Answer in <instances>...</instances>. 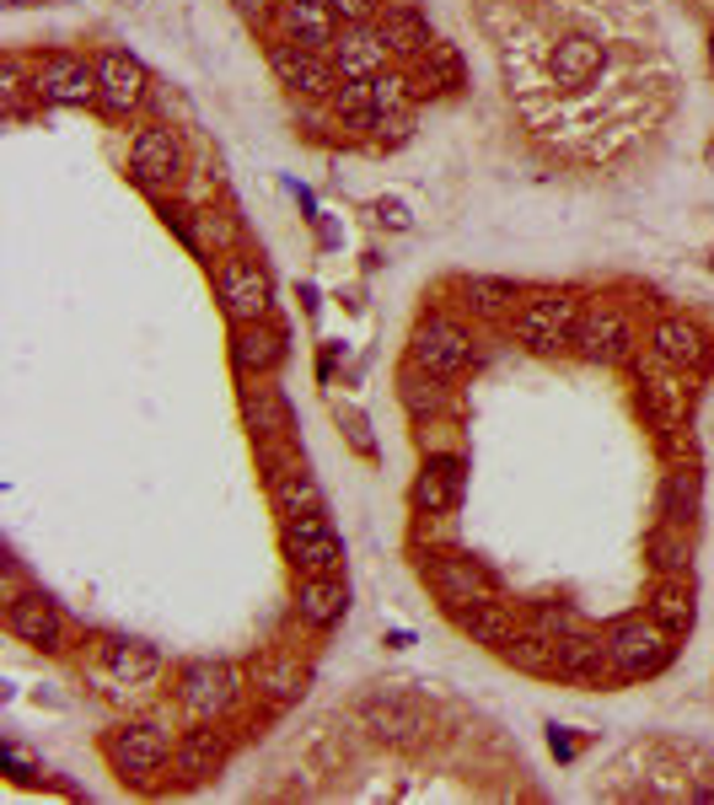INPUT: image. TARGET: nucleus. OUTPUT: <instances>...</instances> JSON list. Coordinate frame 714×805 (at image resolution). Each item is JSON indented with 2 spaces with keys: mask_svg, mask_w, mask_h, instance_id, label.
<instances>
[{
  "mask_svg": "<svg viewBox=\"0 0 714 805\" xmlns=\"http://www.w3.org/2000/svg\"><path fill=\"white\" fill-rule=\"evenodd\" d=\"M581 296L575 291H532L521 296V307L511 311L516 344L532 355H559L575 344V322H581Z\"/></svg>",
  "mask_w": 714,
  "mask_h": 805,
  "instance_id": "f257e3e1",
  "label": "nucleus"
},
{
  "mask_svg": "<svg viewBox=\"0 0 714 805\" xmlns=\"http://www.w3.org/2000/svg\"><path fill=\"white\" fill-rule=\"evenodd\" d=\"M607 661H612V677L618 682H640V677H655V672H666L671 666V655H677V634L671 628H661V623L650 618V613H634V618H618L607 634Z\"/></svg>",
  "mask_w": 714,
  "mask_h": 805,
  "instance_id": "f03ea898",
  "label": "nucleus"
},
{
  "mask_svg": "<svg viewBox=\"0 0 714 805\" xmlns=\"http://www.w3.org/2000/svg\"><path fill=\"white\" fill-rule=\"evenodd\" d=\"M103 757H108V768L134 784V790H151L167 768H172V742H167V731L162 725H151V720H134V725H119V731H108L103 736Z\"/></svg>",
  "mask_w": 714,
  "mask_h": 805,
  "instance_id": "7ed1b4c3",
  "label": "nucleus"
},
{
  "mask_svg": "<svg viewBox=\"0 0 714 805\" xmlns=\"http://www.w3.org/2000/svg\"><path fill=\"white\" fill-rule=\"evenodd\" d=\"M473 355H478V339H473V328H462L456 317L447 311H430V317H419L414 322V333H408V360L419 366V371L441 376V381H452L473 366Z\"/></svg>",
  "mask_w": 714,
  "mask_h": 805,
  "instance_id": "20e7f679",
  "label": "nucleus"
},
{
  "mask_svg": "<svg viewBox=\"0 0 714 805\" xmlns=\"http://www.w3.org/2000/svg\"><path fill=\"white\" fill-rule=\"evenodd\" d=\"M215 301H221L231 328L237 322H263L269 307H274V280H269V269H263L259 258L231 248L215 263Z\"/></svg>",
  "mask_w": 714,
  "mask_h": 805,
  "instance_id": "39448f33",
  "label": "nucleus"
},
{
  "mask_svg": "<svg viewBox=\"0 0 714 805\" xmlns=\"http://www.w3.org/2000/svg\"><path fill=\"white\" fill-rule=\"evenodd\" d=\"M279 554L296 575H344V537L328 521V510L279 521Z\"/></svg>",
  "mask_w": 714,
  "mask_h": 805,
  "instance_id": "423d86ee",
  "label": "nucleus"
},
{
  "mask_svg": "<svg viewBox=\"0 0 714 805\" xmlns=\"http://www.w3.org/2000/svg\"><path fill=\"white\" fill-rule=\"evenodd\" d=\"M130 178L140 193H151L156 204L167 199V193H178L183 184V145H178V134L162 125H145L134 129L130 140Z\"/></svg>",
  "mask_w": 714,
  "mask_h": 805,
  "instance_id": "0eeeda50",
  "label": "nucleus"
},
{
  "mask_svg": "<svg viewBox=\"0 0 714 805\" xmlns=\"http://www.w3.org/2000/svg\"><path fill=\"white\" fill-rule=\"evenodd\" d=\"M27 86L49 108H92L97 103V64L86 55H70V49H49L44 60L33 64Z\"/></svg>",
  "mask_w": 714,
  "mask_h": 805,
  "instance_id": "6e6552de",
  "label": "nucleus"
},
{
  "mask_svg": "<svg viewBox=\"0 0 714 805\" xmlns=\"http://www.w3.org/2000/svg\"><path fill=\"white\" fill-rule=\"evenodd\" d=\"M237 692H242V677L226 661H189L178 672V709L189 720H226Z\"/></svg>",
  "mask_w": 714,
  "mask_h": 805,
  "instance_id": "1a4fd4ad",
  "label": "nucleus"
},
{
  "mask_svg": "<svg viewBox=\"0 0 714 805\" xmlns=\"http://www.w3.org/2000/svg\"><path fill=\"white\" fill-rule=\"evenodd\" d=\"M263 60H269V70H274V81H279L285 92H296V97H323L328 103L333 86H338V70H333V60H328L323 49H301V44L269 33Z\"/></svg>",
  "mask_w": 714,
  "mask_h": 805,
  "instance_id": "9d476101",
  "label": "nucleus"
},
{
  "mask_svg": "<svg viewBox=\"0 0 714 805\" xmlns=\"http://www.w3.org/2000/svg\"><path fill=\"white\" fill-rule=\"evenodd\" d=\"M570 350H575L581 360H591V366H618V360H629V355H634L629 317L612 307V301H585Z\"/></svg>",
  "mask_w": 714,
  "mask_h": 805,
  "instance_id": "9b49d317",
  "label": "nucleus"
},
{
  "mask_svg": "<svg viewBox=\"0 0 714 805\" xmlns=\"http://www.w3.org/2000/svg\"><path fill=\"white\" fill-rule=\"evenodd\" d=\"M419 575H425V585L441 596V607L452 613V607H467V602H478V596H495L500 585H495V575L478 564L473 554H452V548H441V554H430L419 564Z\"/></svg>",
  "mask_w": 714,
  "mask_h": 805,
  "instance_id": "f8f14e48",
  "label": "nucleus"
},
{
  "mask_svg": "<svg viewBox=\"0 0 714 805\" xmlns=\"http://www.w3.org/2000/svg\"><path fill=\"white\" fill-rule=\"evenodd\" d=\"M226 757H231V736L221 731V720H194V731H183L172 742V784H183V790L210 784L226 768Z\"/></svg>",
  "mask_w": 714,
  "mask_h": 805,
  "instance_id": "ddd939ff",
  "label": "nucleus"
},
{
  "mask_svg": "<svg viewBox=\"0 0 714 805\" xmlns=\"http://www.w3.org/2000/svg\"><path fill=\"white\" fill-rule=\"evenodd\" d=\"M92 64H97V108L114 114V119H130L151 92V70L124 49H97Z\"/></svg>",
  "mask_w": 714,
  "mask_h": 805,
  "instance_id": "4468645a",
  "label": "nucleus"
},
{
  "mask_svg": "<svg viewBox=\"0 0 714 805\" xmlns=\"http://www.w3.org/2000/svg\"><path fill=\"white\" fill-rule=\"evenodd\" d=\"M355 714H360V725H366L371 736H382V742H414V736L430 725L425 703L408 698V692H392V687H371V692L355 703Z\"/></svg>",
  "mask_w": 714,
  "mask_h": 805,
  "instance_id": "2eb2a0df",
  "label": "nucleus"
},
{
  "mask_svg": "<svg viewBox=\"0 0 714 805\" xmlns=\"http://www.w3.org/2000/svg\"><path fill=\"white\" fill-rule=\"evenodd\" d=\"M5 634L33 644V650H60L66 644V618L44 591H11L5 602Z\"/></svg>",
  "mask_w": 714,
  "mask_h": 805,
  "instance_id": "dca6fc26",
  "label": "nucleus"
},
{
  "mask_svg": "<svg viewBox=\"0 0 714 805\" xmlns=\"http://www.w3.org/2000/svg\"><path fill=\"white\" fill-rule=\"evenodd\" d=\"M338 16H333V5L328 0H279L274 5V38H290V44H301V49H333V38H338Z\"/></svg>",
  "mask_w": 714,
  "mask_h": 805,
  "instance_id": "f3484780",
  "label": "nucleus"
},
{
  "mask_svg": "<svg viewBox=\"0 0 714 805\" xmlns=\"http://www.w3.org/2000/svg\"><path fill=\"white\" fill-rule=\"evenodd\" d=\"M452 623H456L462 639H473V644H484V650H505L521 634L516 607H511L500 591H495V596H478V602H467V607H452Z\"/></svg>",
  "mask_w": 714,
  "mask_h": 805,
  "instance_id": "a211bd4d",
  "label": "nucleus"
},
{
  "mask_svg": "<svg viewBox=\"0 0 714 805\" xmlns=\"http://www.w3.org/2000/svg\"><path fill=\"white\" fill-rule=\"evenodd\" d=\"M650 355L671 371H699L710 360V333L693 317H655L650 328Z\"/></svg>",
  "mask_w": 714,
  "mask_h": 805,
  "instance_id": "6ab92c4d",
  "label": "nucleus"
},
{
  "mask_svg": "<svg viewBox=\"0 0 714 805\" xmlns=\"http://www.w3.org/2000/svg\"><path fill=\"white\" fill-rule=\"evenodd\" d=\"M290 607L307 628H338L349 613V585L344 575H296V591H290Z\"/></svg>",
  "mask_w": 714,
  "mask_h": 805,
  "instance_id": "aec40b11",
  "label": "nucleus"
},
{
  "mask_svg": "<svg viewBox=\"0 0 714 805\" xmlns=\"http://www.w3.org/2000/svg\"><path fill=\"white\" fill-rule=\"evenodd\" d=\"M602 70H607V44H596L591 33H564V38L548 49V75H554V86H564V92H585Z\"/></svg>",
  "mask_w": 714,
  "mask_h": 805,
  "instance_id": "412c9836",
  "label": "nucleus"
},
{
  "mask_svg": "<svg viewBox=\"0 0 714 805\" xmlns=\"http://www.w3.org/2000/svg\"><path fill=\"white\" fill-rule=\"evenodd\" d=\"M328 60H333V70H338V81H371V75L388 70L392 49L382 44V33L366 22V27H338Z\"/></svg>",
  "mask_w": 714,
  "mask_h": 805,
  "instance_id": "4be33fe9",
  "label": "nucleus"
},
{
  "mask_svg": "<svg viewBox=\"0 0 714 805\" xmlns=\"http://www.w3.org/2000/svg\"><path fill=\"white\" fill-rule=\"evenodd\" d=\"M269 457V451H263ZM269 505L279 510V521H290V516H312V510H323V484L307 473V462H279V457H269Z\"/></svg>",
  "mask_w": 714,
  "mask_h": 805,
  "instance_id": "5701e85b",
  "label": "nucleus"
},
{
  "mask_svg": "<svg viewBox=\"0 0 714 805\" xmlns=\"http://www.w3.org/2000/svg\"><path fill=\"white\" fill-rule=\"evenodd\" d=\"M279 366H285V333L269 317L231 328V371L237 376H274Z\"/></svg>",
  "mask_w": 714,
  "mask_h": 805,
  "instance_id": "b1692460",
  "label": "nucleus"
},
{
  "mask_svg": "<svg viewBox=\"0 0 714 805\" xmlns=\"http://www.w3.org/2000/svg\"><path fill=\"white\" fill-rule=\"evenodd\" d=\"M377 33H382V44L392 49V60H419L430 44H436V33H430V16L419 11V5H408V0H388L382 11H377V22H371Z\"/></svg>",
  "mask_w": 714,
  "mask_h": 805,
  "instance_id": "393cba45",
  "label": "nucleus"
},
{
  "mask_svg": "<svg viewBox=\"0 0 714 805\" xmlns=\"http://www.w3.org/2000/svg\"><path fill=\"white\" fill-rule=\"evenodd\" d=\"M237 403H242V425L259 440H285L290 435V409L279 398V387L269 376H237Z\"/></svg>",
  "mask_w": 714,
  "mask_h": 805,
  "instance_id": "a878e982",
  "label": "nucleus"
},
{
  "mask_svg": "<svg viewBox=\"0 0 714 805\" xmlns=\"http://www.w3.org/2000/svg\"><path fill=\"white\" fill-rule=\"evenodd\" d=\"M456 499H462V462L456 457H430L408 484L414 516H447V510H456Z\"/></svg>",
  "mask_w": 714,
  "mask_h": 805,
  "instance_id": "bb28decb",
  "label": "nucleus"
},
{
  "mask_svg": "<svg viewBox=\"0 0 714 805\" xmlns=\"http://www.w3.org/2000/svg\"><path fill=\"white\" fill-rule=\"evenodd\" d=\"M307 682H312V672H307L296 655H285V650H274V655L253 661V692H259L263 703H274V709H285V703H301Z\"/></svg>",
  "mask_w": 714,
  "mask_h": 805,
  "instance_id": "cd10ccee",
  "label": "nucleus"
},
{
  "mask_svg": "<svg viewBox=\"0 0 714 805\" xmlns=\"http://www.w3.org/2000/svg\"><path fill=\"white\" fill-rule=\"evenodd\" d=\"M559 677H570V682H607V677H612L607 639H602V634H585V628L564 634V639H559ZM612 682H618V677H612Z\"/></svg>",
  "mask_w": 714,
  "mask_h": 805,
  "instance_id": "c85d7f7f",
  "label": "nucleus"
},
{
  "mask_svg": "<svg viewBox=\"0 0 714 805\" xmlns=\"http://www.w3.org/2000/svg\"><path fill=\"white\" fill-rule=\"evenodd\" d=\"M645 613L661 628H671V634H688L693 618H699V607H693V575H661L655 591H650Z\"/></svg>",
  "mask_w": 714,
  "mask_h": 805,
  "instance_id": "c756f323",
  "label": "nucleus"
},
{
  "mask_svg": "<svg viewBox=\"0 0 714 805\" xmlns=\"http://www.w3.org/2000/svg\"><path fill=\"white\" fill-rule=\"evenodd\" d=\"M456 296H462V307L473 311V317H484V322L511 317L521 307V291L511 280H500V274H467V280H456Z\"/></svg>",
  "mask_w": 714,
  "mask_h": 805,
  "instance_id": "7c9ffc66",
  "label": "nucleus"
},
{
  "mask_svg": "<svg viewBox=\"0 0 714 805\" xmlns=\"http://www.w3.org/2000/svg\"><path fill=\"white\" fill-rule=\"evenodd\" d=\"M699 505H704V473H699L693 462L671 467L666 484H661V521L693 526V521H699Z\"/></svg>",
  "mask_w": 714,
  "mask_h": 805,
  "instance_id": "2f4dec72",
  "label": "nucleus"
},
{
  "mask_svg": "<svg viewBox=\"0 0 714 805\" xmlns=\"http://www.w3.org/2000/svg\"><path fill=\"white\" fill-rule=\"evenodd\" d=\"M500 655H505L516 672H526V677H559V639H548V634H537V628H521Z\"/></svg>",
  "mask_w": 714,
  "mask_h": 805,
  "instance_id": "473e14b6",
  "label": "nucleus"
},
{
  "mask_svg": "<svg viewBox=\"0 0 714 805\" xmlns=\"http://www.w3.org/2000/svg\"><path fill=\"white\" fill-rule=\"evenodd\" d=\"M108 672L124 682V687H145V682L162 672V655L145 639H114L108 644Z\"/></svg>",
  "mask_w": 714,
  "mask_h": 805,
  "instance_id": "72a5a7b5",
  "label": "nucleus"
},
{
  "mask_svg": "<svg viewBox=\"0 0 714 805\" xmlns=\"http://www.w3.org/2000/svg\"><path fill=\"white\" fill-rule=\"evenodd\" d=\"M645 554H650V564H655V575H688V569H693V537H688V526L661 521V526L650 532Z\"/></svg>",
  "mask_w": 714,
  "mask_h": 805,
  "instance_id": "f704fd0d",
  "label": "nucleus"
},
{
  "mask_svg": "<svg viewBox=\"0 0 714 805\" xmlns=\"http://www.w3.org/2000/svg\"><path fill=\"white\" fill-rule=\"evenodd\" d=\"M414 86L419 92H456L462 86V55H456L452 44H430L419 60H414Z\"/></svg>",
  "mask_w": 714,
  "mask_h": 805,
  "instance_id": "c9c22d12",
  "label": "nucleus"
},
{
  "mask_svg": "<svg viewBox=\"0 0 714 805\" xmlns=\"http://www.w3.org/2000/svg\"><path fill=\"white\" fill-rule=\"evenodd\" d=\"M408 108H414V75H403V70L371 75V114L377 119H408Z\"/></svg>",
  "mask_w": 714,
  "mask_h": 805,
  "instance_id": "e433bc0d",
  "label": "nucleus"
},
{
  "mask_svg": "<svg viewBox=\"0 0 714 805\" xmlns=\"http://www.w3.org/2000/svg\"><path fill=\"white\" fill-rule=\"evenodd\" d=\"M436 387H441V376L419 371V366L408 360V371H403V403H408L414 414H430V409H436V398H441Z\"/></svg>",
  "mask_w": 714,
  "mask_h": 805,
  "instance_id": "4c0bfd02",
  "label": "nucleus"
},
{
  "mask_svg": "<svg viewBox=\"0 0 714 805\" xmlns=\"http://www.w3.org/2000/svg\"><path fill=\"white\" fill-rule=\"evenodd\" d=\"M532 628H537V634H548V639H564V634H575V628H581V618H575L570 607H537V613H532Z\"/></svg>",
  "mask_w": 714,
  "mask_h": 805,
  "instance_id": "58836bf2",
  "label": "nucleus"
},
{
  "mask_svg": "<svg viewBox=\"0 0 714 805\" xmlns=\"http://www.w3.org/2000/svg\"><path fill=\"white\" fill-rule=\"evenodd\" d=\"M333 5V16L344 22V27H366V22H377V11L388 5V0H328Z\"/></svg>",
  "mask_w": 714,
  "mask_h": 805,
  "instance_id": "ea45409f",
  "label": "nucleus"
},
{
  "mask_svg": "<svg viewBox=\"0 0 714 805\" xmlns=\"http://www.w3.org/2000/svg\"><path fill=\"white\" fill-rule=\"evenodd\" d=\"M377 221H388V226H397V232H408V226H414V221H408V210H403V204H392V199L377 204Z\"/></svg>",
  "mask_w": 714,
  "mask_h": 805,
  "instance_id": "a19ab883",
  "label": "nucleus"
},
{
  "mask_svg": "<svg viewBox=\"0 0 714 805\" xmlns=\"http://www.w3.org/2000/svg\"><path fill=\"white\" fill-rule=\"evenodd\" d=\"M231 5H237L253 27H269V0H231Z\"/></svg>",
  "mask_w": 714,
  "mask_h": 805,
  "instance_id": "79ce46f5",
  "label": "nucleus"
},
{
  "mask_svg": "<svg viewBox=\"0 0 714 805\" xmlns=\"http://www.w3.org/2000/svg\"><path fill=\"white\" fill-rule=\"evenodd\" d=\"M710 64H714V33H710Z\"/></svg>",
  "mask_w": 714,
  "mask_h": 805,
  "instance_id": "37998d69",
  "label": "nucleus"
},
{
  "mask_svg": "<svg viewBox=\"0 0 714 805\" xmlns=\"http://www.w3.org/2000/svg\"><path fill=\"white\" fill-rule=\"evenodd\" d=\"M710 167H714V145H710Z\"/></svg>",
  "mask_w": 714,
  "mask_h": 805,
  "instance_id": "c03bdc74",
  "label": "nucleus"
},
{
  "mask_svg": "<svg viewBox=\"0 0 714 805\" xmlns=\"http://www.w3.org/2000/svg\"><path fill=\"white\" fill-rule=\"evenodd\" d=\"M710 269H714V248H710Z\"/></svg>",
  "mask_w": 714,
  "mask_h": 805,
  "instance_id": "a18cd8bd",
  "label": "nucleus"
},
{
  "mask_svg": "<svg viewBox=\"0 0 714 805\" xmlns=\"http://www.w3.org/2000/svg\"><path fill=\"white\" fill-rule=\"evenodd\" d=\"M274 5H279V0H274Z\"/></svg>",
  "mask_w": 714,
  "mask_h": 805,
  "instance_id": "49530a36",
  "label": "nucleus"
}]
</instances>
